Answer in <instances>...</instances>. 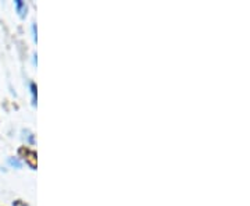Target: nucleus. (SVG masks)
I'll return each instance as SVG.
<instances>
[{"label": "nucleus", "instance_id": "f257e3e1", "mask_svg": "<svg viewBox=\"0 0 250 206\" xmlns=\"http://www.w3.org/2000/svg\"><path fill=\"white\" fill-rule=\"evenodd\" d=\"M18 155L27 161L32 170H36V152L34 149H31L28 146H21L18 149Z\"/></svg>", "mask_w": 250, "mask_h": 206}, {"label": "nucleus", "instance_id": "f03ea898", "mask_svg": "<svg viewBox=\"0 0 250 206\" xmlns=\"http://www.w3.org/2000/svg\"><path fill=\"white\" fill-rule=\"evenodd\" d=\"M16 7H17V11H18V14H20V17H25V16H27V6H25V3H22V1L17 0V1H16Z\"/></svg>", "mask_w": 250, "mask_h": 206}, {"label": "nucleus", "instance_id": "7ed1b4c3", "mask_svg": "<svg viewBox=\"0 0 250 206\" xmlns=\"http://www.w3.org/2000/svg\"><path fill=\"white\" fill-rule=\"evenodd\" d=\"M31 91H32V99H34V103L36 100V85L35 82H31Z\"/></svg>", "mask_w": 250, "mask_h": 206}, {"label": "nucleus", "instance_id": "20e7f679", "mask_svg": "<svg viewBox=\"0 0 250 206\" xmlns=\"http://www.w3.org/2000/svg\"><path fill=\"white\" fill-rule=\"evenodd\" d=\"M10 163H11V164H13V166H16V167H18V169H20V167H21V164H20V163H18L17 159H10Z\"/></svg>", "mask_w": 250, "mask_h": 206}, {"label": "nucleus", "instance_id": "39448f33", "mask_svg": "<svg viewBox=\"0 0 250 206\" xmlns=\"http://www.w3.org/2000/svg\"><path fill=\"white\" fill-rule=\"evenodd\" d=\"M13 205H14V206H28V205H25V204H22L21 201H16V202H14Z\"/></svg>", "mask_w": 250, "mask_h": 206}]
</instances>
